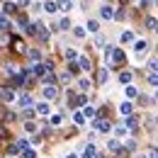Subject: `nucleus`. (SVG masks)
<instances>
[{
	"mask_svg": "<svg viewBox=\"0 0 158 158\" xmlns=\"http://www.w3.org/2000/svg\"><path fill=\"white\" fill-rule=\"evenodd\" d=\"M143 2H146V0H143Z\"/></svg>",
	"mask_w": 158,
	"mask_h": 158,
	"instance_id": "72a5a7b5",
	"label": "nucleus"
},
{
	"mask_svg": "<svg viewBox=\"0 0 158 158\" xmlns=\"http://www.w3.org/2000/svg\"><path fill=\"white\" fill-rule=\"evenodd\" d=\"M24 158H37V153H34L32 148H27V151H24Z\"/></svg>",
	"mask_w": 158,
	"mask_h": 158,
	"instance_id": "bb28decb",
	"label": "nucleus"
},
{
	"mask_svg": "<svg viewBox=\"0 0 158 158\" xmlns=\"http://www.w3.org/2000/svg\"><path fill=\"white\" fill-rule=\"evenodd\" d=\"M158 83V78H156V73H151V76H148V85H156Z\"/></svg>",
	"mask_w": 158,
	"mask_h": 158,
	"instance_id": "cd10ccee",
	"label": "nucleus"
},
{
	"mask_svg": "<svg viewBox=\"0 0 158 158\" xmlns=\"http://www.w3.org/2000/svg\"><path fill=\"white\" fill-rule=\"evenodd\" d=\"M83 158H90V156H88V153H85V156H83Z\"/></svg>",
	"mask_w": 158,
	"mask_h": 158,
	"instance_id": "c756f323",
	"label": "nucleus"
},
{
	"mask_svg": "<svg viewBox=\"0 0 158 158\" xmlns=\"http://www.w3.org/2000/svg\"><path fill=\"white\" fill-rule=\"evenodd\" d=\"M119 80H122V83H129V80H131V73H129V71H122V73H119Z\"/></svg>",
	"mask_w": 158,
	"mask_h": 158,
	"instance_id": "f8f14e48",
	"label": "nucleus"
},
{
	"mask_svg": "<svg viewBox=\"0 0 158 158\" xmlns=\"http://www.w3.org/2000/svg\"><path fill=\"white\" fill-rule=\"evenodd\" d=\"M2 10H5V12H15V5H12V2H5V7H2Z\"/></svg>",
	"mask_w": 158,
	"mask_h": 158,
	"instance_id": "393cba45",
	"label": "nucleus"
},
{
	"mask_svg": "<svg viewBox=\"0 0 158 158\" xmlns=\"http://www.w3.org/2000/svg\"><path fill=\"white\" fill-rule=\"evenodd\" d=\"M61 29H71V20H63V22H61Z\"/></svg>",
	"mask_w": 158,
	"mask_h": 158,
	"instance_id": "c85d7f7f",
	"label": "nucleus"
},
{
	"mask_svg": "<svg viewBox=\"0 0 158 158\" xmlns=\"http://www.w3.org/2000/svg\"><path fill=\"white\" fill-rule=\"evenodd\" d=\"M17 105H20V107H29V105H32V98H29L27 93H22L20 98H17Z\"/></svg>",
	"mask_w": 158,
	"mask_h": 158,
	"instance_id": "f257e3e1",
	"label": "nucleus"
},
{
	"mask_svg": "<svg viewBox=\"0 0 158 158\" xmlns=\"http://www.w3.org/2000/svg\"><path fill=\"white\" fill-rule=\"evenodd\" d=\"M37 112H39V114H49V105H46V102H39V105H37Z\"/></svg>",
	"mask_w": 158,
	"mask_h": 158,
	"instance_id": "9d476101",
	"label": "nucleus"
},
{
	"mask_svg": "<svg viewBox=\"0 0 158 158\" xmlns=\"http://www.w3.org/2000/svg\"><path fill=\"white\" fill-rule=\"evenodd\" d=\"M78 68H85V71H88V68H90V61L85 59V56H80L78 59Z\"/></svg>",
	"mask_w": 158,
	"mask_h": 158,
	"instance_id": "9b49d317",
	"label": "nucleus"
},
{
	"mask_svg": "<svg viewBox=\"0 0 158 158\" xmlns=\"http://www.w3.org/2000/svg\"><path fill=\"white\" fill-rule=\"evenodd\" d=\"M73 32H76V37H85V29H83V27H76Z\"/></svg>",
	"mask_w": 158,
	"mask_h": 158,
	"instance_id": "a878e982",
	"label": "nucleus"
},
{
	"mask_svg": "<svg viewBox=\"0 0 158 158\" xmlns=\"http://www.w3.org/2000/svg\"><path fill=\"white\" fill-rule=\"evenodd\" d=\"M98 158H102V156H98Z\"/></svg>",
	"mask_w": 158,
	"mask_h": 158,
	"instance_id": "473e14b6",
	"label": "nucleus"
},
{
	"mask_svg": "<svg viewBox=\"0 0 158 158\" xmlns=\"http://www.w3.org/2000/svg\"><path fill=\"white\" fill-rule=\"evenodd\" d=\"M44 98H46V100H54V98H56V88H54V85L44 88Z\"/></svg>",
	"mask_w": 158,
	"mask_h": 158,
	"instance_id": "f03ea898",
	"label": "nucleus"
},
{
	"mask_svg": "<svg viewBox=\"0 0 158 158\" xmlns=\"http://www.w3.org/2000/svg\"><path fill=\"white\" fill-rule=\"evenodd\" d=\"M100 15H102V17H105V20H110V17H112V15H114V12H112V7H110V5H105V7H102V10H100Z\"/></svg>",
	"mask_w": 158,
	"mask_h": 158,
	"instance_id": "0eeeda50",
	"label": "nucleus"
},
{
	"mask_svg": "<svg viewBox=\"0 0 158 158\" xmlns=\"http://www.w3.org/2000/svg\"><path fill=\"white\" fill-rule=\"evenodd\" d=\"M66 59H68V61H73V59H78V54H76L73 49H68V51H66Z\"/></svg>",
	"mask_w": 158,
	"mask_h": 158,
	"instance_id": "412c9836",
	"label": "nucleus"
},
{
	"mask_svg": "<svg viewBox=\"0 0 158 158\" xmlns=\"http://www.w3.org/2000/svg\"><path fill=\"white\" fill-rule=\"evenodd\" d=\"M88 29H90V32H98V29H100V24H98L95 20H90V22H88Z\"/></svg>",
	"mask_w": 158,
	"mask_h": 158,
	"instance_id": "dca6fc26",
	"label": "nucleus"
},
{
	"mask_svg": "<svg viewBox=\"0 0 158 158\" xmlns=\"http://www.w3.org/2000/svg\"><path fill=\"white\" fill-rule=\"evenodd\" d=\"M95 127H98L100 131H110V122H105V119H98V122H95Z\"/></svg>",
	"mask_w": 158,
	"mask_h": 158,
	"instance_id": "423d86ee",
	"label": "nucleus"
},
{
	"mask_svg": "<svg viewBox=\"0 0 158 158\" xmlns=\"http://www.w3.org/2000/svg\"><path fill=\"white\" fill-rule=\"evenodd\" d=\"M127 95H129V98H136V88H131V85H127Z\"/></svg>",
	"mask_w": 158,
	"mask_h": 158,
	"instance_id": "5701e85b",
	"label": "nucleus"
},
{
	"mask_svg": "<svg viewBox=\"0 0 158 158\" xmlns=\"http://www.w3.org/2000/svg\"><path fill=\"white\" fill-rule=\"evenodd\" d=\"M112 59L119 63V61H124V54H122V51H112Z\"/></svg>",
	"mask_w": 158,
	"mask_h": 158,
	"instance_id": "aec40b11",
	"label": "nucleus"
},
{
	"mask_svg": "<svg viewBox=\"0 0 158 158\" xmlns=\"http://www.w3.org/2000/svg\"><path fill=\"white\" fill-rule=\"evenodd\" d=\"M136 124H139V119H136V117H127V127H129V129H134Z\"/></svg>",
	"mask_w": 158,
	"mask_h": 158,
	"instance_id": "4468645a",
	"label": "nucleus"
},
{
	"mask_svg": "<svg viewBox=\"0 0 158 158\" xmlns=\"http://www.w3.org/2000/svg\"><path fill=\"white\" fill-rule=\"evenodd\" d=\"M46 71H51V66H46V63H37V66H34V73H37V76L46 73Z\"/></svg>",
	"mask_w": 158,
	"mask_h": 158,
	"instance_id": "7ed1b4c3",
	"label": "nucleus"
},
{
	"mask_svg": "<svg viewBox=\"0 0 158 158\" xmlns=\"http://www.w3.org/2000/svg\"><path fill=\"white\" fill-rule=\"evenodd\" d=\"M71 7H73V2H71V0H63V2L59 5V10H71Z\"/></svg>",
	"mask_w": 158,
	"mask_h": 158,
	"instance_id": "2eb2a0df",
	"label": "nucleus"
},
{
	"mask_svg": "<svg viewBox=\"0 0 158 158\" xmlns=\"http://www.w3.org/2000/svg\"><path fill=\"white\" fill-rule=\"evenodd\" d=\"M136 158H146V156H136Z\"/></svg>",
	"mask_w": 158,
	"mask_h": 158,
	"instance_id": "7c9ffc66",
	"label": "nucleus"
},
{
	"mask_svg": "<svg viewBox=\"0 0 158 158\" xmlns=\"http://www.w3.org/2000/svg\"><path fill=\"white\" fill-rule=\"evenodd\" d=\"M24 129L32 134V131H37V124H34V122H27V124H24Z\"/></svg>",
	"mask_w": 158,
	"mask_h": 158,
	"instance_id": "a211bd4d",
	"label": "nucleus"
},
{
	"mask_svg": "<svg viewBox=\"0 0 158 158\" xmlns=\"http://www.w3.org/2000/svg\"><path fill=\"white\" fill-rule=\"evenodd\" d=\"M78 88H80V90H88V88H90V80H88V78H83V80L78 83Z\"/></svg>",
	"mask_w": 158,
	"mask_h": 158,
	"instance_id": "f3484780",
	"label": "nucleus"
},
{
	"mask_svg": "<svg viewBox=\"0 0 158 158\" xmlns=\"http://www.w3.org/2000/svg\"><path fill=\"white\" fill-rule=\"evenodd\" d=\"M44 10H46V12H56V10H59V5H56L54 0H46V2H44Z\"/></svg>",
	"mask_w": 158,
	"mask_h": 158,
	"instance_id": "20e7f679",
	"label": "nucleus"
},
{
	"mask_svg": "<svg viewBox=\"0 0 158 158\" xmlns=\"http://www.w3.org/2000/svg\"><path fill=\"white\" fill-rule=\"evenodd\" d=\"M0 95H2V100H7V102L15 100V93H12V90H0Z\"/></svg>",
	"mask_w": 158,
	"mask_h": 158,
	"instance_id": "1a4fd4ad",
	"label": "nucleus"
},
{
	"mask_svg": "<svg viewBox=\"0 0 158 158\" xmlns=\"http://www.w3.org/2000/svg\"><path fill=\"white\" fill-rule=\"evenodd\" d=\"M134 41V34L131 32H122V44H131Z\"/></svg>",
	"mask_w": 158,
	"mask_h": 158,
	"instance_id": "6e6552de",
	"label": "nucleus"
},
{
	"mask_svg": "<svg viewBox=\"0 0 158 158\" xmlns=\"http://www.w3.org/2000/svg\"><path fill=\"white\" fill-rule=\"evenodd\" d=\"M146 49H148V44H146V41H136V51H139V54H143Z\"/></svg>",
	"mask_w": 158,
	"mask_h": 158,
	"instance_id": "ddd939ff",
	"label": "nucleus"
},
{
	"mask_svg": "<svg viewBox=\"0 0 158 158\" xmlns=\"http://www.w3.org/2000/svg\"><path fill=\"white\" fill-rule=\"evenodd\" d=\"M124 148H129V151H134V148H136V141H134V139H129V141L124 143Z\"/></svg>",
	"mask_w": 158,
	"mask_h": 158,
	"instance_id": "6ab92c4d",
	"label": "nucleus"
},
{
	"mask_svg": "<svg viewBox=\"0 0 158 158\" xmlns=\"http://www.w3.org/2000/svg\"><path fill=\"white\" fill-rule=\"evenodd\" d=\"M83 117H95V110H93V107H85V112H83Z\"/></svg>",
	"mask_w": 158,
	"mask_h": 158,
	"instance_id": "b1692460",
	"label": "nucleus"
},
{
	"mask_svg": "<svg viewBox=\"0 0 158 158\" xmlns=\"http://www.w3.org/2000/svg\"><path fill=\"white\" fill-rule=\"evenodd\" d=\"M7 158H15V156H7Z\"/></svg>",
	"mask_w": 158,
	"mask_h": 158,
	"instance_id": "2f4dec72",
	"label": "nucleus"
},
{
	"mask_svg": "<svg viewBox=\"0 0 158 158\" xmlns=\"http://www.w3.org/2000/svg\"><path fill=\"white\" fill-rule=\"evenodd\" d=\"M107 76H110V73H107V68H102V71H100V83H105V80H107Z\"/></svg>",
	"mask_w": 158,
	"mask_h": 158,
	"instance_id": "4be33fe9",
	"label": "nucleus"
},
{
	"mask_svg": "<svg viewBox=\"0 0 158 158\" xmlns=\"http://www.w3.org/2000/svg\"><path fill=\"white\" fill-rule=\"evenodd\" d=\"M119 112H122L124 117H129V114H131V102H122V107H119Z\"/></svg>",
	"mask_w": 158,
	"mask_h": 158,
	"instance_id": "39448f33",
	"label": "nucleus"
}]
</instances>
